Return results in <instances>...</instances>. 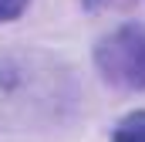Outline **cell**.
Wrapping results in <instances>:
<instances>
[{"mask_svg":"<svg viewBox=\"0 0 145 142\" xmlns=\"http://www.w3.org/2000/svg\"><path fill=\"white\" fill-rule=\"evenodd\" d=\"M95 61L105 81L125 91H145V24H121L111 31L98 44Z\"/></svg>","mask_w":145,"mask_h":142,"instance_id":"6da1fadb","label":"cell"},{"mask_svg":"<svg viewBox=\"0 0 145 142\" xmlns=\"http://www.w3.org/2000/svg\"><path fill=\"white\" fill-rule=\"evenodd\" d=\"M111 142H145V108L142 112H132L118 122Z\"/></svg>","mask_w":145,"mask_h":142,"instance_id":"7a4b0ae2","label":"cell"},{"mask_svg":"<svg viewBox=\"0 0 145 142\" xmlns=\"http://www.w3.org/2000/svg\"><path fill=\"white\" fill-rule=\"evenodd\" d=\"M24 7H27V0H0V20H14Z\"/></svg>","mask_w":145,"mask_h":142,"instance_id":"3957f363","label":"cell"}]
</instances>
